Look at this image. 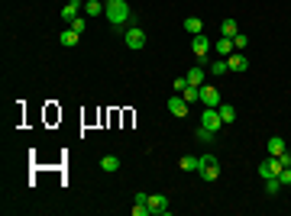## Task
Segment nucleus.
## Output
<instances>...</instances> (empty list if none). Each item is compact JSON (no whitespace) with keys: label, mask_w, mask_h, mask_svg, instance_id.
Instances as JSON below:
<instances>
[{"label":"nucleus","mask_w":291,"mask_h":216,"mask_svg":"<svg viewBox=\"0 0 291 216\" xmlns=\"http://www.w3.org/2000/svg\"><path fill=\"white\" fill-rule=\"evenodd\" d=\"M233 52H236V48H233V39L220 36V39H217V42H214V55H217V58H230Z\"/></svg>","instance_id":"nucleus-9"},{"label":"nucleus","mask_w":291,"mask_h":216,"mask_svg":"<svg viewBox=\"0 0 291 216\" xmlns=\"http://www.w3.org/2000/svg\"><path fill=\"white\" fill-rule=\"evenodd\" d=\"M78 39H81V32H75L71 26H68V29H61V32H58V42H61L65 48H75V46H78Z\"/></svg>","instance_id":"nucleus-13"},{"label":"nucleus","mask_w":291,"mask_h":216,"mask_svg":"<svg viewBox=\"0 0 291 216\" xmlns=\"http://www.w3.org/2000/svg\"><path fill=\"white\" fill-rule=\"evenodd\" d=\"M217 110H220V116H223V123H233V120H236V110H233L230 103H220V107H217Z\"/></svg>","instance_id":"nucleus-23"},{"label":"nucleus","mask_w":291,"mask_h":216,"mask_svg":"<svg viewBox=\"0 0 291 216\" xmlns=\"http://www.w3.org/2000/svg\"><path fill=\"white\" fill-rule=\"evenodd\" d=\"M227 71H230V65H227V58H214V62H210V74H214V77L227 74Z\"/></svg>","instance_id":"nucleus-18"},{"label":"nucleus","mask_w":291,"mask_h":216,"mask_svg":"<svg viewBox=\"0 0 291 216\" xmlns=\"http://www.w3.org/2000/svg\"><path fill=\"white\" fill-rule=\"evenodd\" d=\"M184 29L191 32V36H201V32H204V20H201V16H188V20H184Z\"/></svg>","instance_id":"nucleus-16"},{"label":"nucleus","mask_w":291,"mask_h":216,"mask_svg":"<svg viewBox=\"0 0 291 216\" xmlns=\"http://www.w3.org/2000/svg\"><path fill=\"white\" fill-rule=\"evenodd\" d=\"M71 29H75V32H85V16H75V20H71Z\"/></svg>","instance_id":"nucleus-27"},{"label":"nucleus","mask_w":291,"mask_h":216,"mask_svg":"<svg viewBox=\"0 0 291 216\" xmlns=\"http://www.w3.org/2000/svg\"><path fill=\"white\" fill-rule=\"evenodd\" d=\"M246 46H249V36H243V32H236V36H233V48H236V52H243Z\"/></svg>","instance_id":"nucleus-25"},{"label":"nucleus","mask_w":291,"mask_h":216,"mask_svg":"<svg viewBox=\"0 0 291 216\" xmlns=\"http://www.w3.org/2000/svg\"><path fill=\"white\" fill-rule=\"evenodd\" d=\"M214 136H217V132L204 129V126H201V129H198V139H201V142H214Z\"/></svg>","instance_id":"nucleus-26"},{"label":"nucleus","mask_w":291,"mask_h":216,"mask_svg":"<svg viewBox=\"0 0 291 216\" xmlns=\"http://www.w3.org/2000/svg\"><path fill=\"white\" fill-rule=\"evenodd\" d=\"M85 13L87 16H104V3H100V0H85Z\"/></svg>","instance_id":"nucleus-21"},{"label":"nucleus","mask_w":291,"mask_h":216,"mask_svg":"<svg viewBox=\"0 0 291 216\" xmlns=\"http://www.w3.org/2000/svg\"><path fill=\"white\" fill-rule=\"evenodd\" d=\"M123 42H126V48L139 52V48H146V32L139 29V26H130V29L123 32Z\"/></svg>","instance_id":"nucleus-4"},{"label":"nucleus","mask_w":291,"mask_h":216,"mask_svg":"<svg viewBox=\"0 0 291 216\" xmlns=\"http://www.w3.org/2000/svg\"><path fill=\"white\" fill-rule=\"evenodd\" d=\"M278 171H282V162H278L275 155H265V162L259 165V178H278Z\"/></svg>","instance_id":"nucleus-6"},{"label":"nucleus","mask_w":291,"mask_h":216,"mask_svg":"<svg viewBox=\"0 0 291 216\" xmlns=\"http://www.w3.org/2000/svg\"><path fill=\"white\" fill-rule=\"evenodd\" d=\"M100 171H110V174L120 171V158H116V155H104V158H100Z\"/></svg>","instance_id":"nucleus-17"},{"label":"nucleus","mask_w":291,"mask_h":216,"mask_svg":"<svg viewBox=\"0 0 291 216\" xmlns=\"http://www.w3.org/2000/svg\"><path fill=\"white\" fill-rule=\"evenodd\" d=\"M191 52L198 55V58H207V55H210V39H207L204 32H201V36H194V39H191Z\"/></svg>","instance_id":"nucleus-8"},{"label":"nucleus","mask_w":291,"mask_h":216,"mask_svg":"<svg viewBox=\"0 0 291 216\" xmlns=\"http://www.w3.org/2000/svg\"><path fill=\"white\" fill-rule=\"evenodd\" d=\"M204 68H191L188 71V84H194V87H204Z\"/></svg>","instance_id":"nucleus-20"},{"label":"nucleus","mask_w":291,"mask_h":216,"mask_svg":"<svg viewBox=\"0 0 291 216\" xmlns=\"http://www.w3.org/2000/svg\"><path fill=\"white\" fill-rule=\"evenodd\" d=\"M198 174H201V181H217V178H220V162H217L214 155H201Z\"/></svg>","instance_id":"nucleus-2"},{"label":"nucleus","mask_w":291,"mask_h":216,"mask_svg":"<svg viewBox=\"0 0 291 216\" xmlns=\"http://www.w3.org/2000/svg\"><path fill=\"white\" fill-rule=\"evenodd\" d=\"M181 97H184V100H188V103H198V100H201V87L188 84V87H184V91H181Z\"/></svg>","instance_id":"nucleus-22"},{"label":"nucleus","mask_w":291,"mask_h":216,"mask_svg":"<svg viewBox=\"0 0 291 216\" xmlns=\"http://www.w3.org/2000/svg\"><path fill=\"white\" fill-rule=\"evenodd\" d=\"M149 213L152 216H169L172 213L169 197H165V193H149Z\"/></svg>","instance_id":"nucleus-5"},{"label":"nucleus","mask_w":291,"mask_h":216,"mask_svg":"<svg viewBox=\"0 0 291 216\" xmlns=\"http://www.w3.org/2000/svg\"><path fill=\"white\" fill-rule=\"evenodd\" d=\"M278 162H282V168H288V165H291V152H288V148L278 155Z\"/></svg>","instance_id":"nucleus-29"},{"label":"nucleus","mask_w":291,"mask_h":216,"mask_svg":"<svg viewBox=\"0 0 291 216\" xmlns=\"http://www.w3.org/2000/svg\"><path fill=\"white\" fill-rule=\"evenodd\" d=\"M169 110H172V116H178V120H184V116H188V100H184L181 94H175V97L169 100Z\"/></svg>","instance_id":"nucleus-11"},{"label":"nucleus","mask_w":291,"mask_h":216,"mask_svg":"<svg viewBox=\"0 0 291 216\" xmlns=\"http://www.w3.org/2000/svg\"><path fill=\"white\" fill-rule=\"evenodd\" d=\"M285 148H288V145H285V139H282V136H272V139L265 142V152H268V155H275V158L285 152Z\"/></svg>","instance_id":"nucleus-15"},{"label":"nucleus","mask_w":291,"mask_h":216,"mask_svg":"<svg viewBox=\"0 0 291 216\" xmlns=\"http://www.w3.org/2000/svg\"><path fill=\"white\" fill-rule=\"evenodd\" d=\"M239 32V26H236V20H223L220 23V36H227V39H233Z\"/></svg>","instance_id":"nucleus-19"},{"label":"nucleus","mask_w":291,"mask_h":216,"mask_svg":"<svg viewBox=\"0 0 291 216\" xmlns=\"http://www.w3.org/2000/svg\"><path fill=\"white\" fill-rule=\"evenodd\" d=\"M278 187H282V181H278V178H265V193H268V197H275Z\"/></svg>","instance_id":"nucleus-24"},{"label":"nucleus","mask_w":291,"mask_h":216,"mask_svg":"<svg viewBox=\"0 0 291 216\" xmlns=\"http://www.w3.org/2000/svg\"><path fill=\"white\" fill-rule=\"evenodd\" d=\"M81 10H85V0H68V3L61 7V20H65V23H71L75 16H81Z\"/></svg>","instance_id":"nucleus-7"},{"label":"nucleus","mask_w":291,"mask_h":216,"mask_svg":"<svg viewBox=\"0 0 291 216\" xmlns=\"http://www.w3.org/2000/svg\"><path fill=\"white\" fill-rule=\"evenodd\" d=\"M278 181H282V184H291V165H288V168H282V171H278Z\"/></svg>","instance_id":"nucleus-28"},{"label":"nucleus","mask_w":291,"mask_h":216,"mask_svg":"<svg viewBox=\"0 0 291 216\" xmlns=\"http://www.w3.org/2000/svg\"><path fill=\"white\" fill-rule=\"evenodd\" d=\"M201 126H204V129H210V132H217V129L223 126L220 110H217V107H204V113H201Z\"/></svg>","instance_id":"nucleus-3"},{"label":"nucleus","mask_w":291,"mask_h":216,"mask_svg":"<svg viewBox=\"0 0 291 216\" xmlns=\"http://www.w3.org/2000/svg\"><path fill=\"white\" fill-rule=\"evenodd\" d=\"M104 16H107V23L114 32H126L130 26H136V16H133L130 3L126 0H104Z\"/></svg>","instance_id":"nucleus-1"},{"label":"nucleus","mask_w":291,"mask_h":216,"mask_svg":"<svg viewBox=\"0 0 291 216\" xmlns=\"http://www.w3.org/2000/svg\"><path fill=\"white\" fill-rule=\"evenodd\" d=\"M201 100H204L207 107H220V91L210 87V84H204V87H201Z\"/></svg>","instance_id":"nucleus-12"},{"label":"nucleus","mask_w":291,"mask_h":216,"mask_svg":"<svg viewBox=\"0 0 291 216\" xmlns=\"http://www.w3.org/2000/svg\"><path fill=\"white\" fill-rule=\"evenodd\" d=\"M178 168L181 171H198L201 168V155H181V158H178Z\"/></svg>","instance_id":"nucleus-14"},{"label":"nucleus","mask_w":291,"mask_h":216,"mask_svg":"<svg viewBox=\"0 0 291 216\" xmlns=\"http://www.w3.org/2000/svg\"><path fill=\"white\" fill-rule=\"evenodd\" d=\"M227 65H230V71H236V74H243V71H249V58H246L243 52H233L230 58H227Z\"/></svg>","instance_id":"nucleus-10"},{"label":"nucleus","mask_w":291,"mask_h":216,"mask_svg":"<svg viewBox=\"0 0 291 216\" xmlns=\"http://www.w3.org/2000/svg\"><path fill=\"white\" fill-rule=\"evenodd\" d=\"M184 87H188V77H175V91H178V94H181V91H184Z\"/></svg>","instance_id":"nucleus-30"}]
</instances>
